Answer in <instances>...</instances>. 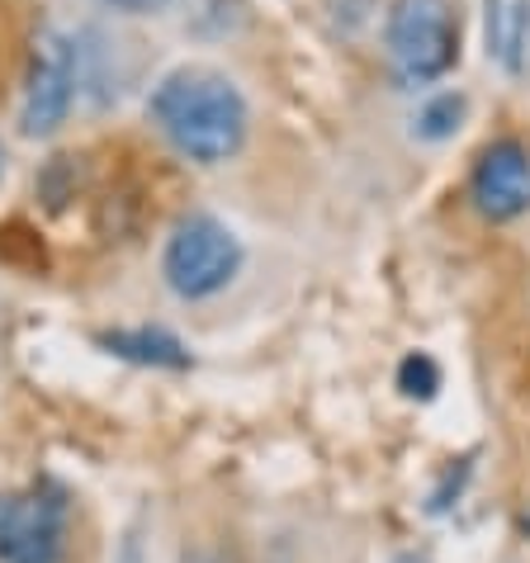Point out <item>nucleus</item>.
I'll list each match as a JSON object with an SVG mask.
<instances>
[{
	"label": "nucleus",
	"instance_id": "7ed1b4c3",
	"mask_svg": "<svg viewBox=\"0 0 530 563\" xmlns=\"http://www.w3.org/2000/svg\"><path fill=\"white\" fill-rule=\"evenodd\" d=\"M71 536V503L53 478L0 493V563H62Z\"/></svg>",
	"mask_w": 530,
	"mask_h": 563
},
{
	"label": "nucleus",
	"instance_id": "2eb2a0df",
	"mask_svg": "<svg viewBox=\"0 0 530 563\" xmlns=\"http://www.w3.org/2000/svg\"><path fill=\"white\" fill-rule=\"evenodd\" d=\"M0 176H5V147H0Z\"/></svg>",
	"mask_w": 530,
	"mask_h": 563
},
{
	"label": "nucleus",
	"instance_id": "39448f33",
	"mask_svg": "<svg viewBox=\"0 0 530 563\" xmlns=\"http://www.w3.org/2000/svg\"><path fill=\"white\" fill-rule=\"evenodd\" d=\"M76 100V53L71 38L57 29H43L29 53V76H24V100H20V129L29 137L57 133L71 114Z\"/></svg>",
	"mask_w": 530,
	"mask_h": 563
},
{
	"label": "nucleus",
	"instance_id": "f257e3e1",
	"mask_svg": "<svg viewBox=\"0 0 530 563\" xmlns=\"http://www.w3.org/2000/svg\"><path fill=\"white\" fill-rule=\"evenodd\" d=\"M147 114L166 143L199 166H218L238 156L246 143V123H252L242 90L223 71L209 67H180L162 76L147 100Z\"/></svg>",
	"mask_w": 530,
	"mask_h": 563
},
{
	"label": "nucleus",
	"instance_id": "f03ea898",
	"mask_svg": "<svg viewBox=\"0 0 530 563\" xmlns=\"http://www.w3.org/2000/svg\"><path fill=\"white\" fill-rule=\"evenodd\" d=\"M238 271H242V242L232 238L228 223H218L213 213L180 218L162 256V275L176 299H190V303L213 299L218 289L232 285Z\"/></svg>",
	"mask_w": 530,
	"mask_h": 563
},
{
	"label": "nucleus",
	"instance_id": "6e6552de",
	"mask_svg": "<svg viewBox=\"0 0 530 563\" xmlns=\"http://www.w3.org/2000/svg\"><path fill=\"white\" fill-rule=\"evenodd\" d=\"M530 38V5L526 0H488V53L517 71Z\"/></svg>",
	"mask_w": 530,
	"mask_h": 563
},
{
	"label": "nucleus",
	"instance_id": "423d86ee",
	"mask_svg": "<svg viewBox=\"0 0 530 563\" xmlns=\"http://www.w3.org/2000/svg\"><path fill=\"white\" fill-rule=\"evenodd\" d=\"M470 195L483 218L493 223H511L530 209V152L521 143H503L483 147V156L474 162V176H470Z\"/></svg>",
	"mask_w": 530,
	"mask_h": 563
},
{
	"label": "nucleus",
	"instance_id": "9d476101",
	"mask_svg": "<svg viewBox=\"0 0 530 563\" xmlns=\"http://www.w3.org/2000/svg\"><path fill=\"white\" fill-rule=\"evenodd\" d=\"M398 388L408 398H435V388H441V369H435V360L431 355H408L398 365Z\"/></svg>",
	"mask_w": 530,
	"mask_h": 563
},
{
	"label": "nucleus",
	"instance_id": "1a4fd4ad",
	"mask_svg": "<svg viewBox=\"0 0 530 563\" xmlns=\"http://www.w3.org/2000/svg\"><path fill=\"white\" fill-rule=\"evenodd\" d=\"M460 119H464V96H455V90H445V96L427 100L422 119H417V133L431 137V143H441V137H450V133L460 129Z\"/></svg>",
	"mask_w": 530,
	"mask_h": 563
},
{
	"label": "nucleus",
	"instance_id": "20e7f679",
	"mask_svg": "<svg viewBox=\"0 0 530 563\" xmlns=\"http://www.w3.org/2000/svg\"><path fill=\"white\" fill-rule=\"evenodd\" d=\"M388 53L408 81H435L460 57V20L450 0H394L388 5Z\"/></svg>",
	"mask_w": 530,
	"mask_h": 563
},
{
	"label": "nucleus",
	"instance_id": "f8f14e48",
	"mask_svg": "<svg viewBox=\"0 0 530 563\" xmlns=\"http://www.w3.org/2000/svg\"><path fill=\"white\" fill-rule=\"evenodd\" d=\"M394 563H427V559H417V554H402V559H394Z\"/></svg>",
	"mask_w": 530,
	"mask_h": 563
},
{
	"label": "nucleus",
	"instance_id": "0eeeda50",
	"mask_svg": "<svg viewBox=\"0 0 530 563\" xmlns=\"http://www.w3.org/2000/svg\"><path fill=\"white\" fill-rule=\"evenodd\" d=\"M100 346L119 360H133V365H152V369H185L190 365V351L180 346L162 327H137V332H109L100 336Z\"/></svg>",
	"mask_w": 530,
	"mask_h": 563
},
{
	"label": "nucleus",
	"instance_id": "4468645a",
	"mask_svg": "<svg viewBox=\"0 0 530 563\" xmlns=\"http://www.w3.org/2000/svg\"><path fill=\"white\" fill-rule=\"evenodd\" d=\"M190 563H223V559H209V554H205V559H190Z\"/></svg>",
	"mask_w": 530,
	"mask_h": 563
},
{
	"label": "nucleus",
	"instance_id": "ddd939ff",
	"mask_svg": "<svg viewBox=\"0 0 530 563\" xmlns=\"http://www.w3.org/2000/svg\"><path fill=\"white\" fill-rule=\"evenodd\" d=\"M521 530H526V536H530V507H526V516H521Z\"/></svg>",
	"mask_w": 530,
	"mask_h": 563
},
{
	"label": "nucleus",
	"instance_id": "9b49d317",
	"mask_svg": "<svg viewBox=\"0 0 530 563\" xmlns=\"http://www.w3.org/2000/svg\"><path fill=\"white\" fill-rule=\"evenodd\" d=\"M109 5H119V10H129V14H157V10L170 5V0H109Z\"/></svg>",
	"mask_w": 530,
	"mask_h": 563
}]
</instances>
